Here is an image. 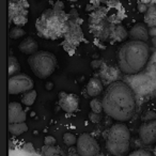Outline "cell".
<instances>
[{"label": "cell", "instance_id": "1", "mask_svg": "<svg viewBox=\"0 0 156 156\" xmlns=\"http://www.w3.org/2000/svg\"><path fill=\"white\" fill-rule=\"evenodd\" d=\"M104 112L119 122H126L136 109V98L133 90L123 81H113L106 88L103 95Z\"/></svg>", "mask_w": 156, "mask_h": 156}, {"label": "cell", "instance_id": "2", "mask_svg": "<svg viewBox=\"0 0 156 156\" xmlns=\"http://www.w3.org/2000/svg\"><path fill=\"white\" fill-rule=\"evenodd\" d=\"M150 58V48L147 42L130 41L126 42L118 52L119 69L124 74L134 75L145 66Z\"/></svg>", "mask_w": 156, "mask_h": 156}, {"label": "cell", "instance_id": "3", "mask_svg": "<svg viewBox=\"0 0 156 156\" xmlns=\"http://www.w3.org/2000/svg\"><path fill=\"white\" fill-rule=\"evenodd\" d=\"M67 15L63 9L55 7L41 14L35 23L37 34L45 40H58L64 37L67 26Z\"/></svg>", "mask_w": 156, "mask_h": 156}, {"label": "cell", "instance_id": "4", "mask_svg": "<svg viewBox=\"0 0 156 156\" xmlns=\"http://www.w3.org/2000/svg\"><path fill=\"white\" fill-rule=\"evenodd\" d=\"M130 134L125 124L115 123L110 127L107 135V151L113 156H123L129 150Z\"/></svg>", "mask_w": 156, "mask_h": 156}, {"label": "cell", "instance_id": "5", "mask_svg": "<svg viewBox=\"0 0 156 156\" xmlns=\"http://www.w3.org/2000/svg\"><path fill=\"white\" fill-rule=\"evenodd\" d=\"M31 71L40 79H46L55 72L57 67V58L52 52L37 50L28 58Z\"/></svg>", "mask_w": 156, "mask_h": 156}, {"label": "cell", "instance_id": "6", "mask_svg": "<svg viewBox=\"0 0 156 156\" xmlns=\"http://www.w3.org/2000/svg\"><path fill=\"white\" fill-rule=\"evenodd\" d=\"M106 13V9H98L90 15L89 30L100 41H106L111 37L115 28V25L109 20Z\"/></svg>", "mask_w": 156, "mask_h": 156}, {"label": "cell", "instance_id": "7", "mask_svg": "<svg viewBox=\"0 0 156 156\" xmlns=\"http://www.w3.org/2000/svg\"><path fill=\"white\" fill-rule=\"evenodd\" d=\"M34 87L33 80L26 74L18 73L11 76L8 81V92L9 94H20L32 90Z\"/></svg>", "mask_w": 156, "mask_h": 156}, {"label": "cell", "instance_id": "8", "mask_svg": "<svg viewBox=\"0 0 156 156\" xmlns=\"http://www.w3.org/2000/svg\"><path fill=\"white\" fill-rule=\"evenodd\" d=\"M76 150L80 156H95L100 152V145L91 135L81 134L77 138Z\"/></svg>", "mask_w": 156, "mask_h": 156}, {"label": "cell", "instance_id": "9", "mask_svg": "<svg viewBox=\"0 0 156 156\" xmlns=\"http://www.w3.org/2000/svg\"><path fill=\"white\" fill-rule=\"evenodd\" d=\"M139 137L144 144L156 142V119L144 122L139 128Z\"/></svg>", "mask_w": 156, "mask_h": 156}, {"label": "cell", "instance_id": "10", "mask_svg": "<svg viewBox=\"0 0 156 156\" xmlns=\"http://www.w3.org/2000/svg\"><path fill=\"white\" fill-rule=\"evenodd\" d=\"M59 98V105L60 107L65 111V112H74L78 109L79 106V98L76 94L73 93H66L62 91L58 94Z\"/></svg>", "mask_w": 156, "mask_h": 156}, {"label": "cell", "instance_id": "11", "mask_svg": "<svg viewBox=\"0 0 156 156\" xmlns=\"http://www.w3.org/2000/svg\"><path fill=\"white\" fill-rule=\"evenodd\" d=\"M26 119L27 115L20 103H9L8 105V122L9 123H22V122H26Z\"/></svg>", "mask_w": 156, "mask_h": 156}, {"label": "cell", "instance_id": "12", "mask_svg": "<svg viewBox=\"0 0 156 156\" xmlns=\"http://www.w3.org/2000/svg\"><path fill=\"white\" fill-rule=\"evenodd\" d=\"M64 37H66V41L69 42V43H73V44L79 43V41L81 40V37H83V32H81V29L79 27V25L72 20H67L66 31H65Z\"/></svg>", "mask_w": 156, "mask_h": 156}, {"label": "cell", "instance_id": "13", "mask_svg": "<svg viewBox=\"0 0 156 156\" xmlns=\"http://www.w3.org/2000/svg\"><path fill=\"white\" fill-rule=\"evenodd\" d=\"M128 37L130 40L135 41L147 42L149 40V31H147V25L144 23H137L130 28L128 32Z\"/></svg>", "mask_w": 156, "mask_h": 156}, {"label": "cell", "instance_id": "14", "mask_svg": "<svg viewBox=\"0 0 156 156\" xmlns=\"http://www.w3.org/2000/svg\"><path fill=\"white\" fill-rule=\"evenodd\" d=\"M27 9L25 8L24 3L20 0H10L9 2V20L13 22V20L20 17V16H27Z\"/></svg>", "mask_w": 156, "mask_h": 156}, {"label": "cell", "instance_id": "15", "mask_svg": "<svg viewBox=\"0 0 156 156\" xmlns=\"http://www.w3.org/2000/svg\"><path fill=\"white\" fill-rule=\"evenodd\" d=\"M18 49L25 55H33L34 52L37 51L39 49V45H37V42L35 41L33 37H27L23 40L22 42L18 45Z\"/></svg>", "mask_w": 156, "mask_h": 156}, {"label": "cell", "instance_id": "16", "mask_svg": "<svg viewBox=\"0 0 156 156\" xmlns=\"http://www.w3.org/2000/svg\"><path fill=\"white\" fill-rule=\"evenodd\" d=\"M87 92L90 96L95 98L103 92V83L101 79L92 77L87 83Z\"/></svg>", "mask_w": 156, "mask_h": 156}, {"label": "cell", "instance_id": "17", "mask_svg": "<svg viewBox=\"0 0 156 156\" xmlns=\"http://www.w3.org/2000/svg\"><path fill=\"white\" fill-rule=\"evenodd\" d=\"M144 22L147 26L155 27L156 24V5H150L144 13Z\"/></svg>", "mask_w": 156, "mask_h": 156}, {"label": "cell", "instance_id": "18", "mask_svg": "<svg viewBox=\"0 0 156 156\" xmlns=\"http://www.w3.org/2000/svg\"><path fill=\"white\" fill-rule=\"evenodd\" d=\"M20 72V64L17 58L14 56H9L8 58V74L9 76H14Z\"/></svg>", "mask_w": 156, "mask_h": 156}, {"label": "cell", "instance_id": "19", "mask_svg": "<svg viewBox=\"0 0 156 156\" xmlns=\"http://www.w3.org/2000/svg\"><path fill=\"white\" fill-rule=\"evenodd\" d=\"M8 129L14 136H20V135L24 134V133H26L28 130V126H27L26 122H22V123H9Z\"/></svg>", "mask_w": 156, "mask_h": 156}, {"label": "cell", "instance_id": "20", "mask_svg": "<svg viewBox=\"0 0 156 156\" xmlns=\"http://www.w3.org/2000/svg\"><path fill=\"white\" fill-rule=\"evenodd\" d=\"M127 37H128L127 31H126V29L124 28L122 25H117V26H115L112 34H111V39L121 42V41H123V40H125Z\"/></svg>", "mask_w": 156, "mask_h": 156}, {"label": "cell", "instance_id": "21", "mask_svg": "<svg viewBox=\"0 0 156 156\" xmlns=\"http://www.w3.org/2000/svg\"><path fill=\"white\" fill-rule=\"evenodd\" d=\"M37 91L34 89L29 90V91L25 92L24 95L22 98V103L26 106H32L34 104L35 100H37Z\"/></svg>", "mask_w": 156, "mask_h": 156}, {"label": "cell", "instance_id": "22", "mask_svg": "<svg viewBox=\"0 0 156 156\" xmlns=\"http://www.w3.org/2000/svg\"><path fill=\"white\" fill-rule=\"evenodd\" d=\"M25 35H26V31L20 26H14L13 28H11V30L9 32V37L12 40H18L20 37H25Z\"/></svg>", "mask_w": 156, "mask_h": 156}, {"label": "cell", "instance_id": "23", "mask_svg": "<svg viewBox=\"0 0 156 156\" xmlns=\"http://www.w3.org/2000/svg\"><path fill=\"white\" fill-rule=\"evenodd\" d=\"M63 142H64L67 147H72V145L76 144L77 138H76L75 135L72 134V133H65V134L63 135Z\"/></svg>", "mask_w": 156, "mask_h": 156}, {"label": "cell", "instance_id": "24", "mask_svg": "<svg viewBox=\"0 0 156 156\" xmlns=\"http://www.w3.org/2000/svg\"><path fill=\"white\" fill-rule=\"evenodd\" d=\"M90 107H91L93 112L101 113L102 111H104L103 103H102V101H100V100H92L91 102H90Z\"/></svg>", "mask_w": 156, "mask_h": 156}, {"label": "cell", "instance_id": "25", "mask_svg": "<svg viewBox=\"0 0 156 156\" xmlns=\"http://www.w3.org/2000/svg\"><path fill=\"white\" fill-rule=\"evenodd\" d=\"M44 153H45V156H54L55 154H58V150L54 145H45Z\"/></svg>", "mask_w": 156, "mask_h": 156}, {"label": "cell", "instance_id": "26", "mask_svg": "<svg viewBox=\"0 0 156 156\" xmlns=\"http://www.w3.org/2000/svg\"><path fill=\"white\" fill-rule=\"evenodd\" d=\"M155 119H156V113L152 110L147 111V112H144L142 115V121L143 122L152 121V120H155Z\"/></svg>", "mask_w": 156, "mask_h": 156}, {"label": "cell", "instance_id": "27", "mask_svg": "<svg viewBox=\"0 0 156 156\" xmlns=\"http://www.w3.org/2000/svg\"><path fill=\"white\" fill-rule=\"evenodd\" d=\"M128 156H153L150 152L145 151V150H137V151L132 152L130 154H128Z\"/></svg>", "mask_w": 156, "mask_h": 156}, {"label": "cell", "instance_id": "28", "mask_svg": "<svg viewBox=\"0 0 156 156\" xmlns=\"http://www.w3.org/2000/svg\"><path fill=\"white\" fill-rule=\"evenodd\" d=\"M57 143V139L52 136H46L44 138V144L45 145H55Z\"/></svg>", "mask_w": 156, "mask_h": 156}, {"label": "cell", "instance_id": "29", "mask_svg": "<svg viewBox=\"0 0 156 156\" xmlns=\"http://www.w3.org/2000/svg\"><path fill=\"white\" fill-rule=\"evenodd\" d=\"M89 118H90V120H91V122H93V123H98V122H101L100 113H96L92 111V112L89 113Z\"/></svg>", "mask_w": 156, "mask_h": 156}, {"label": "cell", "instance_id": "30", "mask_svg": "<svg viewBox=\"0 0 156 156\" xmlns=\"http://www.w3.org/2000/svg\"><path fill=\"white\" fill-rule=\"evenodd\" d=\"M147 3H144V2H142V1H139V3H138V10L141 12V13H145L147 12Z\"/></svg>", "mask_w": 156, "mask_h": 156}, {"label": "cell", "instance_id": "31", "mask_svg": "<svg viewBox=\"0 0 156 156\" xmlns=\"http://www.w3.org/2000/svg\"><path fill=\"white\" fill-rule=\"evenodd\" d=\"M24 149L26 151H29V152H33V147H32V143H26V145H24Z\"/></svg>", "mask_w": 156, "mask_h": 156}, {"label": "cell", "instance_id": "32", "mask_svg": "<svg viewBox=\"0 0 156 156\" xmlns=\"http://www.w3.org/2000/svg\"><path fill=\"white\" fill-rule=\"evenodd\" d=\"M45 88H46V90H48V91H50V90H52V89H54V83H50V81H48V83H46Z\"/></svg>", "mask_w": 156, "mask_h": 156}, {"label": "cell", "instance_id": "33", "mask_svg": "<svg viewBox=\"0 0 156 156\" xmlns=\"http://www.w3.org/2000/svg\"><path fill=\"white\" fill-rule=\"evenodd\" d=\"M140 1L147 3V5H155L156 3V0H140Z\"/></svg>", "mask_w": 156, "mask_h": 156}, {"label": "cell", "instance_id": "34", "mask_svg": "<svg viewBox=\"0 0 156 156\" xmlns=\"http://www.w3.org/2000/svg\"><path fill=\"white\" fill-rule=\"evenodd\" d=\"M154 156H156V145H155V147H154Z\"/></svg>", "mask_w": 156, "mask_h": 156}, {"label": "cell", "instance_id": "35", "mask_svg": "<svg viewBox=\"0 0 156 156\" xmlns=\"http://www.w3.org/2000/svg\"><path fill=\"white\" fill-rule=\"evenodd\" d=\"M66 1H72V2H74V1H77V0H66Z\"/></svg>", "mask_w": 156, "mask_h": 156}, {"label": "cell", "instance_id": "36", "mask_svg": "<svg viewBox=\"0 0 156 156\" xmlns=\"http://www.w3.org/2000/svg\"><path fill=\"white\" fill-rule=\"evenodd\" d=\"M54 156H61V155H60V154H55Z\"/></svg>", "mask_w": 156, "mask_h": 156}, {"label": "cell", "instance_id": "37", "mask_svg": "<svg viewBox=\"0 0 156 156\" xmlns=\"http://www.w3.org/2000/svg\"><path fill=\"white\" fill-rule=\"evenodd\" d=\"M155 27H156V24H155Z\"/></svg>", "mask_w": 156, "mask_h": 156}]
</instances>
